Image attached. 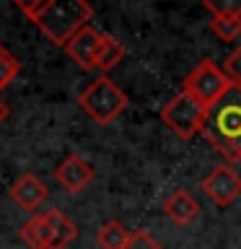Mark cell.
<instances>
[{
	"instance_id": "cell-1",
	"label": "cell",
	"mask_w": 241,
	"mask_h": 249,
	"mask_svg": "<svg viewBox=\"0 0 241 249\" xmlns=\"http://www.w3.org/2000/svg\"><path fill=\"white\" fill-rule=\"evenodd\" d=\"M16 8L57 47H65L83 26H88L93 16V8L86 0H16Z\"/></svg>"
},
{
	"instance_id": "cell-2",
	"label": "cell",
	"mask_w": 241,
	"mask_h": 249,
	"mask_svg": "<svg viewBox=\"0 0 241 249\" xmlns=\"http://www.w3.org/2000/svg\"><path fill=\"white\" fill-rule=\"evenodd\" d=\"M202 135L228 163L241 161V86H231L205 114Z\"/></svg>"
},
{
	"instance_id": "cell-3",
	"label": "cell",
	"mask_w": 241,
	"mask_h": 249,
	"mask_svg": "<svg viewBox=\"0 0 241 249\" xmlns=\"http://www.w3.org/2000/svg\"><path fill=\"white\" fill-rule=\"evenodd\" d=\"M78 104L96 124H112L127 109V93L109 75H99L78 93Z\"/></svg>"
},
{
	"instance_id": "cell-4",
	"label": "cell",
	"mask_w": 241,
	"mask_h": 249,
	"mask_svg": "<svg viewBox=\"0 0 241 249\" xmlns=\"http://www.w3.org/2000/svg\"><path fill=\"white\" fill-rule=\"evenodd\" d=\"M205 114H207V109L202 107L197 99L189 96L187 91H179L176 96L161 109V122L166 124L174 135H179L182 140H189V138L197 135V132H202Z\"/></svg>"
},
{
	"instance_id": "cell-5",
	"label": "cell",
	"mask_w": 241,
	"mask_h": 249,
	"mask_svg": "<svg viewBox=\"0 0 241 249\" xmlns=\"http://www.w3.org/2000/svg\"><path fill=\"white\" fill-rule=\"evenodd\" d=\"M231 86L233 83L225 78L223 68H218L210 57H205L189 75L184 78V89L182 91H187L189 96L197 99L205 109H210L225 91L231 89Z\"/></svg>"
},
{
	"instance_id": "cell-6",
	"label": "cell",
	"mask_w": 241,
	"mask_h": 249,
	"mask_svg": "<svg viewBox=\"0 0 241 249\" xmlns=\"http://www.w3.org/2000/svg\"><path fill=\"white\" fill-rule=\"evenodd\" d=\"M200 187L218 208H228L241 195V177L225 163V166H215L205 179H202Z\"/></svg>"
},
{
	"instance_id": "cell-7",
	"label": "cell",
	"mask_w": 241,
	"mask_h": 249,
	"mask_svg": "<svg viewBox=\"0 0 241 249\" xmlns=\"http://www.w3.org/2000/svg\"><path fill=\"white\" fill-rule=\"evenodd\" d=\"M101 44H104V34L96 31L93 26H83L62 50H65L68 57L75 60L83 70H96V57H99Z\"/></svg>"
},
{
	"instance_id": "cell-8",
	"label": "cell",
	"mask_w": 241,
	"mask_h": 249,
	"mask_svg": "<svg viewBox=\"0 0 241 249\" xmlns=\"http://www.w3.org/2000/svg\"><path fill=\"white\" fill-rule=\"evenodd\" d=\"M54 179L60 182V187H65V192L75 195L93 179V166L83 159V156L70 153L60 161V166L54 169Z\"/></svg>"
},
{
	"instance_id": "cell-9",
	"label": "cell",
	"mask_w": 241,
	"mask_h": 249,
	"mask_svg": "<svg viewBox=\"0 0 241 249\" xmlns=\"http://www.w3.org/2000/svg\"><path fill=\"white\" fill-rule=\"evenodd\" d=\"M8 195H11V200H13L21 210L34 213V210L47 200L50 190H47V184H44L36 174H21V177L13 182L11 190H8Z\"/></svg>"
},
{
	"instance_id": "cell-10",
	"label": "cell",
	"mask_w": 241,
	"mask_h": 249,
	"mask_svg": "<svg viewBox=\"0 0 241 249\" xmlns=\"http://www.w3.org/2000/svg\"><path fill=\"white\" fill-rule=\"evenodd\" d=\"M44 218H47V231H50V249H65L78 236L75 223L65 213H60L57 208H50Z\"/></svg>"
},
{
	"instance_id": "cell-11",
	"label": "cell",
	"mask_w": 241,
	"mask_h": 249,
	"mask_svg": "<svg viewBox=\"0 0 241 249\" xmlns=\"http://www.w3.org/2000/svg\"><path fill=\"white\" fill-rule=\"evenodd\" d=\"M163 213H166L176 226H187V223H192L194 218H197L200 205L187 190H176L166 202H163Z\"/></svg>"
},
{
	"instance_id": "cell-12",
	"label": "cell",
	"mask_w": 241,
	"mask_h": 249,
	"mask_svg": "<svg viewBox=\"0 0 241 249\" xmlns=\"http://www.w3.org/2000/svg\"><path fill=\"white\" fill-rule=\"evenodd\" d=\"M21 239L29 249H50V231H47L44 213H34L21 226Z\"/></svg>"
},
{
	"instance_id": "cell-13",
	"label": "cell",
	"mask_w": 241,
	"mask_h": 249,
	"mask_svg": "<svg viewBox=\"0 0 241 249\" xmlns=\"http://www.w3.org/2000/svg\"><path fill=\"white\" fill-rule=\"evenodd\" d=\"M127 50L122 47V42H117L114 36L104 34V44L99 50V57H96V70H101V75H106L112 68H117L120 62L124 60Z\"/></svg>"
},
{
	"instance_id": "cell-14",
	"label": "cell",
	"mask_w": 241,
	"mask_h": 249,
	"mask_svg": "<svg viewBox=\"0 0 241 249\" xmlns=\"http://www.w3.org/2000/svg\"><path fill=\"white\" fill-rule=\"evenodd\" d=\"M130 236H132V231H127L120 221H109L99 229L96 241H99L101 249H124Z\"/></svg>"
},
{
	"instance_id": "cell-15",
	"label": "cell",
	"mask_w": 241,
	"mask_h": 249,
	"mask_svg": "<svg viewBox=\"0 0 241 249\" xmlns=\"http://www.w3.org/2000/svg\"><path fill=\"white\" fill-rule=\"evenodd\" d=\"M210 31L223 42H236L241 36V16H213Z\"/></svg>"
},
{
	"instance_id": "cell-16",
	"label": "cell",
	"mask_w": 241,
	"mask_h": 249,
	"mask_svg": "<svg viewBox=\"0 0 241 249\" xmlns=\"http://www.w3.org/2000/svg\"><path fill=\"white\" fill-rule=\"evenodd\" d=\"M21 73V62H18V57H13L11 52L5 54L3 60H0V91L3 89H8L13 81H16V75Z\"/></svg>"
},
{
	"instance_id": "cell-17",
	"label": "cell",
	"mask_w": 241,
	"mask_h": 249,
	"mask_svg": "<svg viewBox=\"0 0 241 249\" xmlns=\"http://www.w3.org/2000/svg\"><path fill=\"white\" fill-rule=\"evenodd\" d=\"M202 8L210 11L213 16H241V0H221V3H215V0H205Z\"/></svg>"
},
{
	"instance_id": "cell-18",
	"label": "cell",
	"mask_w": 241,
	"mask_h": 249,
	"mask_svg": "<svg viewBox=\"0 0 241 249\" xmlns=\"http://www.w3.org/2000/svg\"><path fill=\"white\" fill-rule=\"evenodd\" d=\"M223 73L233 86H241V47H236V50L223 60Z\"/></svg>"
},
{
	"instance_id": "cell-19",
	"label": "cell",
	"mask_w": 241,
	"mask_h": 249,
	"mask_svg": "<svg viewBox=\"0 0 241 249\" xmlns=\"http://www.w3.org/2000/svg\"><path fill=\"white\" fill-rule=\"evenodd\" d=\"M124 249H163V247L148 231H132V236H130V241H127Z\"/></svg>"
},
{
	"instance_id": "cell-20",
	"label": "cell",
	"mask_w": 241,
	"mask_h": 249,
	"mask_svg": "<svg viewBox=\"0 0 241 249\" xmlns=\"http://www.w3.org/2000/svg\"><path fill=\"white\" fill-rule=\"evenodd\" d=\"M5 120H8V107H5V101L0 99V124H3Z\"/></svg>"
},
{
	"instance_id": "cell-21",
	"label": "cell",
	"mask_w": 241,
	"mask_h": 249,
	"mask_svg": "<svg viewBox=\"0 0 241 249\" xmlns=\"http://www.w3.org/2000/svg\"><path fill=\"white\" fill-rule=\"evenodd\" d=\"M5 54H8V50H5V47H3V44H0V60H3V57H5Z\"/></svg>"
}]
</instances>
